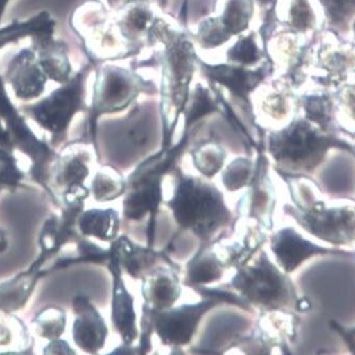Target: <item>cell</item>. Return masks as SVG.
<instances>
[{
	"label": "cell",
	"mask_w": 355,
	"mask_h": 355,
	"mask_svg": "<svg viewBox=\"0 0 355 355\" xmlns=\"http://www.w3.org/2000/svg\"><path fill=\"white\" fill-rule=\"evenodd\" d=\"M157 44L162 49L153 62L161 67L162 149H168L173 145L176 128L188 104L199 57L193 39L159 17L155 18L148 33V45Z\"/></svg>",
	"instance_id": "6da1fadb"
},
{
	"label": "cell",
	"mask_w": 355,
	"mask_h": 355,
	"mask_svg": "<svg viewBox=\"0 0 355 355\" xmlns=\"http://www.w3.org/2000/svg\"><path fill=\"white\" fill-rule=\"evenodd\" d=\"M173 195L166 201L176 225L200 240V245H213L235 225L233 212L223 193L202 176L186 174L174 168Z\"/></svg>",
	"instance_id": "7a4b0ae2"
},
{
	"label": "cell",
	"mask_w": 355,
	"mask_h": 355,
	"mask_svg": "<svg viewBox=\"0 0 355 355\" xmlns=\"http://www.w3.org/2000/svg\"><path fill=\"white\" fill-rule=\"evenodd\" d=\"M190 137L182 135L178 144L162 149L145 159L127 178V188L123 199V217L131 223H141L149 218L147 241L149 248L155 242V223L163 204L164 176L175 167L176 161L186 149Z\"/></svg>",
	"instance_id": "3957f363"
},
{
	"label": "cell",
	"mask_w": 355,
	"mask_h": 355,
	"mask_svg": "<svg viewBox=\"0 0 355 355\" xmlns=\"http://www.w3.org/2000/svg\"><path fill=\"white\" fill-rule=\"evenodd\" d=\"M325 132L303 116L293 118L282 128L268 133V155L279 173L289 176L311 173L332 147L352 151L350 146Z\"/></svg>",
	"instance_id": "277c9868"
},
{
	"label": "cell",
	"mask_w": 355,
	"mask_h": 355,
	"mask_svg": "<svg viewBox=\"0 0 355 355\" xmlns=\"http://www.w3.org/2000/svg\"><path fill=\"white\" fill-rule=\"evenodd\" d=\"M94 81L92 101L83 137L79 141L94 144L96 149L98 119L124 112L141 94L153 96L159 92L157 85L137 73L135 69L104 62L94 67Z\"/></svg>",
	"instance_id": "5b68a950"
},
{
	"label": "cell",
	"mask_w": 355,
	"mask_h": 355,
	"mask_svg": "<svg viewBox=\"0 0 355 355\" xmlns=\"http://www.w3.org/2000/svg\"><path fill=\"white\" fill-rule=\"evenodd\" d=\"M229 286L252 309L261 313H288L297 307V295L291 279L260 250L248 263L237 268Z\"/></svg>",
	"instance_id": "8992f818"
},
{
	"label": "cell",
	"mask_w": 355,
	"mask_h": 355,
	"mask_svg": "<svg viewBox=\"0 0 355 355\" xmlns=\"http://www.w3.org/2000/svg\"><path fill=\"white\" fill-rule=\"evenodd\" d=\"M94 67L84 65L67 83L47 96L22 104L20 110L49 135V144L59 147L67 141L71 123L80 112H87L86 84Z\"/></svg>",
	"instance_id": "52a82bcc"
},
{
	"label": "cell",
	"mask_w": 355,
	"mask_h": 355,
	"mask_svg": "<svg viewBox=\"0 0 355 355\" xmlns=\"http://www.w3.org/2000/svg\"><path fill=\"white\" fill-rule=\"evenodd\" d=\"M69 26L79 38L90 64L127 59L128 49L120 31L100 0H85L69 16Z\"/></svg>",
	"instance_id": "ba28073f"
},
{
	"label": "cell",
	"mask_w": 355,
	"mask_h": 355,
	"mask_svg": "<svg viewBox=\"0 0 355 355\" xmlns=\"http://www.w3.org/2000/svg\"><path fill=\"white\" fill-rule=\"evenodd\" d=\"M194 291H199L204 297L197 303L184 304L163 311H153L155 334L164 346L172 349L189 346L196 336L205 315L220 304H234L244 311L250 309L238 293L236 295L232 291L207 286Z\"/></svg>",
	"instance_id": "9c48e42d"
},
{
	"label": "cell",
	"mask_w": 355,
	"mask_h": 355,
	"mask_svg": "<svg viewBox=\"0 0 355 355\" xmlns=\"http://www.w3.org/2000/svg\"><path fill=\"white\" fill-rule=\"evenodd\" d=\"M0 126L7 133L10 143L14 149L21 153L32 162L30 174L37 184H41L49 193V180L51 170L58 157L52 145L45 139H40L26 122V116L16 107L5 83L3 75L0 73Z\"/></svg>",
	"instance_id": "30bf717a"
},
{
	"label": "cell",
	"mask_w": 355,
	"mask_h": 355,
	"mask_svg": "<svg viewBox=\"0 0 355 355\" xmlns=\"http://www.w3.org/2000/svg\"><path fill=\"white\" fill-rule=\"evenodd\" d=\"M321 37L315 46L307 49L301 67L291 78L295 87L300 77L311 76L323 89H338L355 73V43L345 42L332 32Z\"/></svg>",
	"instance_id": "8fae6325"
},
{
	"label": "cell",
	"mask_w": 355,
	"mask_h": 355,
	"mask_svg": "<svg viewBox=\"0 0 355 355\" xmlns=\"http://www.w3.org/2000/svg\"><path fill=\"white\" fill-rule=\"evenodd\" d=\"M82 141H73L63 148L53 165L49 180V195L60 206L84 201L90 194L85 186L89 176V151L82 147Z\"/></svg>",
	"instance_id": "7c38bea8"
},
{
	"label": "cell",
	"mask_w": 355,
	"mask_h": 355,
	"mask_svg": "<svg viewBox=\"0 0 355 355\" xmlns=\"http://www.w3.org/2000/svg\"><path fill=\"white\" fill-rule=\"evenodd\" d=\"M198 67L211 85L225 88L242 104L246 114L255 119L252 94L275 73L274 67L268 59L259 67H246L229 62L208 63L199 58Z\"/></svg>",
	"instance_id": "4fadbf2b"
},
{
	"label": "cell",
	"mask_w": 355,
	"mask_h": 355,
	"mask_svg": "<svg viewBox=\"0 0 355 355\" xmlns=\"http://www.w3.org/2000/svg\"><path fill=\"white\" fill-rule=\"evenodd\" d=\"M285 212L320 239L336 244L355 240V211L351 208L327 209L323 204L311 209L285 206Z\"/></svg>",
	"instance_id": "5bb4252c"
},
{
	"label": "cell",
	"mask_w": 355,
	"mask_h": 355,
	"mask_svg": "<svg viewBox=\"0 0 355 355\" xmlns=\"http://www.w3.org/2000/svg\"><path fill=\"white\" fill-rule=\"evenodd\" d=\"M3 77L15 98L24 103L40 98L49 82L31 46L19 49L11 57Z\"/></svg>",
	"instance_id": "9a60e30c"
},
{
	"label": "cell",
	"mask_w": 355,
	"mask_h": 355,
	"mask_svg": "<svg viewBox=\"0 0 355 355\" xmlns=\"http://www.w3.org/2000/svg\"><path fill=\"white\" fill-rule=\"evenodd\" d=\"M71 307L75 315L71 330L73 343L83 352L96 354L105 347L110 332L105 320L87 295H76Z\"/></svg>",
	"instance_id": "2e32d148"
},
{
	"label": "cell",
	"mask_w": 355,
	"mask_h": 355,
	"mask_svg": "<svg viewBox=\"0 0 355 355\" xmlns=\"http://www.w3.org/2000/svg\"><path fill=\"white\" fill-rule=\"evenodd\" d=\"M256 164L255 178L248 187V192L244 193L238 202V215L252 219L259 223L260 227L270 230L272 227L275 196L272 180L268 174V159L263 155H259Z\"/></svg>",
	"instance_id": "e0dca14e"
},
{
	"label": "cell",
	"mask_w": 355,
	"mask_h": 355,
	"mask_svg": "<svg viewBox=\"0 0 355 355\" xmlns=\"http://www.w3.org/2000/svg\"><path fill=\"white\" fill-rule=\"evenodd\" d=\"M108 270L112 277V320L114 331L121 336L123 344L135 345L139 331L137 324L135 297H132L123 279V270L116 258L110 250Z\"/></svg>",
	"instance_id": "ac0fdd59"
},
{
	"label": "cell",
	"mask_w": 355,
	"mask_h": 355,
	"mask_svg": "<svg viewBox=\"0 0 355 355\" xmlns=\"http://www.w3.org/2000/svg\"><path fill=\"white\" fill-rule=\"evenodd\" d=\"M272 9L281 28L305 39L315 35L326 21L319 0H276Z\"/></svg>",
	"instance_id": "d6986e66"
},
{
	"label": "cell",
	"mask_w": 355,
	"mask_h": 355,
	"mask_svg": "<svg viewBox=\"0 0 355 355\" xmlns=\"http://www.w3.org/2000/svg\"><path fill=\"white\" fill-rule=\"evenodd\" d=\"M30 46L36 53L39 65L49 81L61 85L71 80L75 73L69 44L64 40L56 38L55 33H43L31 38Z\"/></svg>",
	"instance_id": "ffe728a7"
},
{
	"label": "cell",
	"mask_w": 355,
	"mask_h": 355,
	"mask_svg": "<svg viewBox=\"0 0 355 355\" xmlns=\"http://www.w3.org/2000/svg\"><path fill=\"white\" fill-rule=\"evenodd\" d=\"M141 281L144 304L155 311L171 309L182 295L180 276L172 264L155 266Z\"/></svg>",
	"instance_id": "44dd1931"
},
{
	"label": "cell",
	"mask_w": 355,
	"mask_h": 355,
	"mask_svg": "<svg viewBox=\"0 0 355 355\" xmlns=\"http://www.w3.org/2000/svg\"><path fill=\"white\" fill-rule=\"evenodd\" d=\"M242 218L244 223L239 227V238L229 242L220 239L212 245L225 268H241L261 250L266 242V236L260 229L259 223L246 217Z\"/></svg>",
	"instance_id": "7402d4cb"
},
{
	"label": "cell",
	"mask_w": 355,
	"mask_h": 355,
	"mask_svg": "<svg viewBox=\"0 0 355 355\" xmlns=\"http://www.w3.org/2000/svg\"><path fill=\"white\" fill-rule=\"evenodd\" d=\"M270 248L279 266L285 274L295 272L305 260L329 250L304 239L293 227H284L270 238Z\"/></svg>",
	"instance_id": "603a6c76"
},
{
	"label": "cell",
	"mask_w": 355,
	"mask_h": 355,
	"mask_svg": "<svg viewBox=\"0 0 355 355\" xmlns=\"http://www.w3.org/2000/svg\"><path fill=\"white\" fill-rule=\"evenodd\" d=\"M110 252L116 258L122 270L135 280H141L148 272L162 263L172 264L162 252L152 248H144L121 235L112 242Z\"/></svg>",
	"instance_id": "cb8c5ba5"
},
{
	"label": "cell",
	"mask_w": 355,
	"mask_h": 355,
	"mask_svg": "<svg viewBox=\"0 0 355 355\" xmlns=\"http://www.w3.org/2000/svg\"><path fill=\"white\" fill-rule=\"evenodd\" d=\"M257 94V106L266 118L276 122L293 120L295 110L299 108L297 88L286 78L279 77L266 85L260 86Z\"/></svg>",
	"instance_id": "d4e9b609"
},
{
	"label": "cell",
	"mask_w": 355,
	"mask_h": 355,
	"mask_svg": "<svg viewBox=\"0 0 355 355\" xmlns=\"http://www.w3.org/2000/svg\"><path fill=\"white\" fill-rule=\"evenodd\" d=\"M118 12L119 15L114 18L127 44V58L137 56L148 45V33L157 16L147 3H130Z\"/></svg>",
	"instance_id": "484cf974"
},
{
	"label": "cell",
	"mask_w": 355,
	"mask_h": 355,
	"mask_svg": "<svg viewBox=\"0 0 355 355\" xmlns=\"http://www.w3.org/2000/svg\"><path fill=\"white\" fill-rule=\"evenodd\" d=\"M225 270V264L212 245H200L186 264L184 284L193 289L209 286L221 280Z\"/></svg>",
	"instance_id": "4316f807"
},
{
	"label": "cell",
	"mask_w": 355,
	"mask_h": 355,
	"mask_svg": "<svg viewBox=\"0 0 355 355\" xmlns=\"http://www.w3.org/2000/svg\"><path fill=\"white\" fill-rule=\"evenodd\" d=\"M46 276L44 270L33 263L28 270L0 284V309L14 313L26 306L37 282Z\"/></svg>",
	"instance_id": "83f0119b"
},
{
	"label": "cell",
	"mask_w": 355,
	"mask_h": 355,
	"mask_svg": "<svg viewBox=\"0 0 355 355\" xmlns=\"http://www.w3.org/2000/svg\"><path fill=\"white\" fill-rule=\"evenodd\" d=\"M77 229L83 237H92L102 242H112L119 237L121 219L114 209H89L80 214Z\"/></svg>",
	"instance_id": "f1b7e54d"
},
{
	"label": "cell",
	"mask_w": 355,
	"mask_h": 355,
	"mask_svg": "<svg viewBox=\"0 0 355 355\" xmlns=\"http://www.w3.org/2000/svg\"><path fill=\"white\" fill-rule=\"evenodd\" d=\"M215 7L214 17L232 39L250 28L255 13V0H216Z\"/></svg>",
	"instance_id": "f546056e"
},
{
	"label": "cell",
	"mask_w": 355,
	"mask_h": 355,
	"mask_svg": "<svg viewBox=\"0 0 355 355\" xmlns=\"http://www.w3.org/2000/svg\"><path fill=\"white\" fill-rule=\"evenodd\" d=\"M56 20L47 11H41L28 19H16L5 26H0V49L32 38L43 33H55Z\"/></svg>",
	"instance_id": "4dcf8cb0"
},
{
	"label": "cell",
	"mask_w": 355,
	"mask_h": 355,
	"mask_svg": "<svg viewBox=\"0 0 355 355\" xmlns=\"http://www.w3.org/2000/svg\"><path fill=\"white\" fill-rule=\"evenodd\" d=\"M34 338L26 324L13 313L0 309V354H28Z\"/></svg>",
	"instance_id": "1f68e13d"
},
{
	"label": "cell",
	"mask_w": 355,
	"mask_h": 355,
	"mask_svg": "<svg viewBox=\"0 0 355 355\" xmlns=\"http://www.w3.org/2000/svg\"><path fill=\"white\" fill-rule=\"evenodd\" d=\"M221 112V104L216 92L202 84H196L191 90L190 98L184 110V132H191L207 116Z\"/></svg>",
	"instance_id": "d6a6232c"
},
{
	"label": "cell",
	"mask_w": 355,
	"mask_h": 355,
	"mask_svg": "<svg viewBox=\"0 0 355 355\" xmlns=\"http://www.w3.org/2000/svg\"><path fill=\"white\" fill-rule=\"evenodd\" d=\"M190 155L196 171L208 180L223 171L227 157L225 148L215 139L201 141L191 149Z\"/></svg>",
	"instance_id": "836d02e7"
},
{
	"label": "cell",
	"mask_w": 355,
	"mask_h": 355,
	"mask_svg": "<svg viewBox=\"0 0 355 355\" xmlns=\"http://www.w3.org/2000/svg\"><path fill=\"white\" fill-rule=\"evenodd\" d=\"M299 107L304 112V118L327 131L336 112L334 96L327 89H315L299 96Z\"/></svg>",
	"instance_id": "e575fe53"
},
{
	"label": "cell",
	"mask_w": 355,
	"mask_h": 355,
	"mask_svg": "<svg viewBox=\"0 0 355 355\" xmlns=\"http://www.w3.org/2000/svg\"><path fill=\"white\" fill-rule=\"evenodd\" d=\"M127 178L112 166H103L92 178L90 193L98 202H108L124 196Z\"/></svg>",
	"instance_id": "d590c367"
},
{
	"label": "cell",
	"mask_w": 355,
	"mask_h": 355,
	"mask_svg": "<svg viewBox=\"0 0 355 355\" xmlns=\"http://www.w3.org/2000/svg\"><path fill=\"white\" fill-rule=\"evenodd\" d=\"M227 62L246 67H259L268 59L264 47L259 45L254 32L238 36L237 40L225 53Z\"/></svg>",
	"instance_id": "8d00e7d4"
},
{
	"label": "cell",
	"mask_w": 355,
	"mask_h": 355,
	"mask_svg": "<svg viewBox=\"0 0 355 355\" xmlns=\"http://www.w3.org/2000/svg\"><path fill=\"white\" fill-rule=\"evenodd\" d=\"M257 164L250 157H237L221 173L223 186L229 192L248 188L255 178Z\"/></svg>",
	"instance_id": "74e56055"
},
{
	"label": "cell",
	"mask_w": 355,
	"mask_h": 355,
	"mask_svg": "<svg viewBox=\"0 0 355 355\" xmlns=\"http://www.w3.org/2000/svg\"><path fill=\"white\" fill-rule=\"evenodd\" d=\"M32 324L40 338L57 340L62 336L67 328V313L60 307H46L35 315Z\"/></svg>",
	"instance_id": "f35d334b"
},
{
	"label": "cell",
	"mask_w": 355,
	"mask_h": 355,
	"mask_svg": "<svg viewBox=\"0 0 355 355\" xmlns=\"http://www.w3.org/2000/svg\"><path fill=\"white\" fill-rule=\"evenodd\" d=\"M26 175L20 169L14 150L0 147V191L16 190Z\"/></svg>",
	"instance_id": "ab89813d"
},
{
	"label": "cell",
	"mask_w": 355,
	"mask_h": 355,
	"mask_svg": "<svg viewBox=\"0 0 355 355\" xmlns=\"http://www.w3.org/2000/svg\"><path fill=\"white\" fill-rule=\"evenodd\" d=\"M325 20L336 26H350L355 19V0H319Z\"/></svg>",
	"instance_id": "60d3db41"
},
{
	"label": "cell",
	"mask_w": 355,
	"mask_h": 355,
	"mask_svg": "<svg viewBox=\"0 0 355 355\" xmlns=\"http://www.w3.org/2000/svg\"><path fill=\"white\" fill-rule=\"evenodd\" d=\"M336 110L340 121L355 124V81H347L336 89Z\"/></svg>",
	"instance_id": "b9f144b4"
},
{
	"label": "cell",
	"mask_w": 355,
	"mask_h": 355,
	"mask_svg": "<svg viewBox=\"0 0 355 355\" xmlns=\"http://www.w3.org/2000/svg\"><path fill=\"white\" fill-rule=\"evenodd\" d=\"M155 332L153 321V309H149L144 304L141 311V332H139V344L137 346L139 354H146L151 350V338Z\"/></svg>",
	"instance_id": "7bdbcfd3"
},
{
	"label": "cell",
	"mask_w": 355,
	"mask_h": 355,
	"mask_svg": "<svg viewBox=\"0 0 355 355\" xmlns=\"http://www.w3.org/2000/svg\"><path fill=\"white\" fill-rule=\"evenodd\" d=\"M44 354H76L75 350L69 346L67 340H49V344L43 349Z\"/></svg>",
	"instance_id": "ee69618b"
},
{
	"label": "cell",
	"mask_w": 355,
	"mask_h": 355,
	"mask_svg": "<svg viewBox=\"0 0 355 355\" xmlns=\"http://www.w3.org/2000/svg\"><path fill=\"white\" fill-rule=\"evenodd\" d=\"M151 1L157 3L159 7H161L162 9H166L168 6V0H123V8L126 7V6L130 5V3H150ZM122 10V9H121Z\"/></svg>",
	"instance_id": "f6af8a7d"
},
{
	"label": "cell",
	"mask_w": 355,
	"mask_h": 355,
	"mask_svg": "<svg viewBox=\"0 0 355 355\" xmlns=\"http://www.w3.org/2000/svg\"><path fill=\"white\" fill-rule=\"evenodd\" d=\"M8 245H9L8 233L5 230L0 229V254L7 250Z\"/></svg>",
	"instance_id": "bcb514c9"
},
{
	"label": "cell",
	"mask_w": 355,
	"mask_h": 355,
	"mask_svg": "<svg viewBox=\"0 0 355 355\" xmlns=\"http://www.w3.org/2000/svg\"><path fill=\"white\" fill-rule=\"evenodd\" d=\"M331 325L332 327L334 328V329L338 330V331L340 332V336H349V338H355V329H344V328L340 327V325H336V324L334 323V322H332Z\"/></svg>",
	"instance_id": "7dc6e473"
},
{
	"label": "cell",
	"mask_w": 355,
	"mask_h": 355,
	"mask_svg": "<svg viewBox=\"0 0 355 355\" xmlns=\"http://www.w3.org/2000/svg\"><path fill=\"white\" fill-rule=\"evenodd\" d=\"M11 1L12 0H0V26H1L3 16H5L6 11H7Z\"/></svg>",
	"instance_id": "c3c4849f"
},
{
	"label": "cell",
	"mask_w": 355,
	"mask_h": 355,
	"mask_svg": "<svg viewBox=\"0 0 355 355\" xmlns=\"http://www.w3.org/2000/svg\"><path fill=\"white\" fill-rule=\"evenodd\" d=\"M106 1H107L108 6L112 9L116 10V12L123 9V0H106Z\"/></svg>",
	"instance_id": "681fc988"
},
{
	"label": "cell",
	"mask_w": 355,
	"mask_h": 355,
	"mask_svg": "<svg viewBox=\"0 0 355 355\" xmlns=\"http://www.w3.org/2000/svg\"><path fill=\"white\" fill-rule=\"evenodd\" d=\"M350 31H351V34H352L353 39H354V43H355V19L353 20L352 24H351Z\"/></svg>",
	"instance_id": "f907efd6"
}]
</instances>
